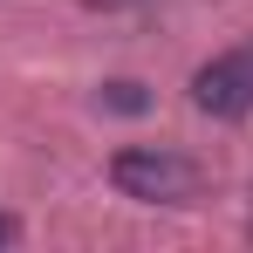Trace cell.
Returning <instances> with one entry per match:
<instances>
[{"instance_id": "cell-1", "label": "cell", "mask_w": 253, "mask_h": 253, "mask_svg": "<svg viewBox=\"0 0 253 253\" xmlns=\"http://www.w3.org/2000/svg\"><path fill=\"white\" fill-rule=\"evenodd\" d=\"M110 185L137 206H185L199 192V165L178 151H158V144H124L110 158Z\"/></svg>"}, {"instance_id": "cell-2", "label": "cell", "mask_w": 253, "mask_h": 253, "mask_svg": "<svg viewBox=\"0 0 253 253\" xmlns=\"http://www.w3.org/2000/svg\"><path fill=\"white\" fill-rule=\"evenodd\" d=\"M192 103L206 117H253V48H233L192 76Z\"/></svg>"}, {"instance_id": "cell-3", "label": "cell", "mask_w": 253, "mask_h": 253, "mask_svg": "<svg viewBox=\"0 0 253 253\" xmlns=\"http://www.w3.org/2000/svg\"><path fill=\"white\" fill-rule=\"evenodd\" d=\"M103 103H110V110H124V117H137V110H151V96H144L137 83H110V89H103Z\"/></svg>"}, {"instance_id": "cell-4", "label": "cell", "mask_w": 253, "mask_h": 253, "mask_svg": "<svg viewBox=\"0 0 253 253\" xmlns=\"http://www.w3.org/2000/svg\"><path fill=\"white\" fill-rule=\"evenodd\" d=\"M7 240H14V226H7V219H0V247H7Z\"/></svg>"}]
</instances>
